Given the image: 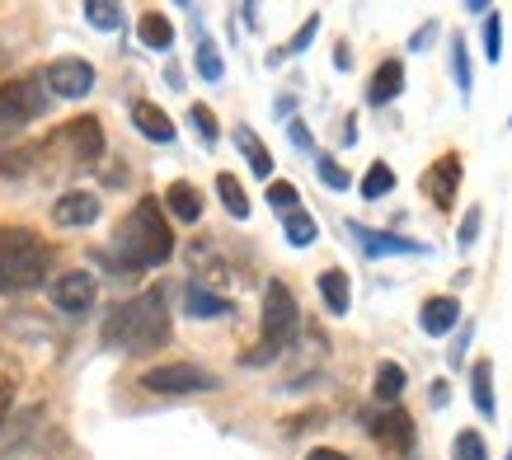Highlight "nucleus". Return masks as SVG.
Returning a JSON list of instances; mask_svg holds the SVG:
<instances>
[{
    "label": "nucleus",
    "instance_id": "a878e982",
    "mask_svg": "<svg viewBox=\"0 0 512 460\" xmlns=\"http://www.w3.org/2000/svg\"><path fill=\"white\" fill-rule=\"evenodd\" d=\"M85 24H94L99 33H118L123 29V5H109V0H85L80 5Z\"/></svg>",
    "mask_w": 512,
    "mask_h": 460
},
{
    "label": "nucleus",
    "instance_id": "a19ab883",
    "mask_svg": "<svg viewBox=\"0 0 512 460\" xmlns=\"http://www.w3.org/2000/svg\"><path fill=\"white\" fill-rule=\"evenodd\" d=\"M10 399H15V376H0V418H5L10 409H15Z\"/></svg>",
    "mask_w": 512,
    "mask_h": 460
},
{
    "label": "nucleus",
    "instance_id": "c756f323",
    "mask_svg": "<svg viewBox=\"0 0 512 460\" xmlns=\"http://www.w3.org/2000/svg\"><path fill=\"white\" fill-rule=\"evenodd\" d=\"M357 188H362V198H367V202H381L390 188H395V169H390L386 160H376V165L362 174V184H357Z\"/></svg>",
    "mask_w": 512,
    "mask_h": 460
},
{
    "label": "nucleus",
    "instance_id": "20e7f679",
    "mask_svg": "<svg viewBox=\"0 0 512 460\" xmlns=\"http://www.w3.org/2000/svg\"><path fill=\"white\" fill-rule=\"evenodd\" d=\"M301 334V310H296V296L287 282H268L264 292V334L259 343L249 348L240 362L245 367H268V362H278V353H287Z\"/></svg>",
    "mask_w": 512,
    "mask_h": 460
},
{
    "label": "nucleus",
    "instance_id": "7ed1b4c3",
    "mask_svg": "<svg viewBox=\"0 0 512 460\" xmlns=\"http://www.w3.org/2000/svg\"><path fill=\"white\" fill-rule=\"evenodd\" d=\"M52 273V245L24 226H0V296L38 292Z\"/></svg>",
    "mask_w": 512,
    "mask_h": 460
},
{
    "label": "nucleus",
    "instance_id": "f8f14e48",
    "mask_svg": "<svg viewBox=\"0 0 512 460\" xmlns=\"http://www.w3.org/2000/svg\"><path fill=\"white\" fill-rule=\"evenodd\" d=\"M47 296H52V306L62 310V315H85V310L94 306V296H99V287H94L90 273H62L52 287H47Z\"/></svg>",
    "mask_w": 512,
    "mask_h": 460
},
{
    "label": "nucleus",
    "instance_id": "e433bc0d",
    "mask_svg": "<svg viewBox=\"0 0 512 460\" xmlns=\"http://www.w3.org/2000/svg\"><path fill=\"white\" fill-rule=\"evenodd\" d=\"M484 57H489V62L503 57V19L498 15H484Z\"/></svg>",
    "mask_w": 512,
    "mask_h": 460
},
{
    "label": "nucleus",
    "instance_id": "473e14b6",
    "mask_svg": "<svg viewBox=\"0 0 512 460\" xmlns=\"http://www.w3.org/2000/svg\"><path fill=\"white\" fill-rule=\"evenodd\" d=\"M451 460H489V446L475 428H461L456 432V442H451Z\"/></svg>",
    "mask_w": 512,
    "mask_h": 460
},
{
    "label": "nucleus",
    "instance_id": "423d86ee",
    "mask_svg": "<svg viewBox=\"0 0 512 460\" xmlns=\"http://www.w3.org/2000/svg\"><path fill=\"white\" fill-rule=\"evenodd\" d=\"M357 423L367 428V437L376 446H386L395 456H414V446H419L414 442V418H409L404 404H372V409L357 414Z\"/></svg>",
    "mask_w": 512,
    "mask_h": 460
},
{
    "label": "nucleus",
    "instance_id": "ddd939ff",
    "mask_svg": "<svg viewBox=\"0 0 512 460\" xmlns=\"http://www.w3.org/2000/svg\"><path fill=\"white\" fill-rule=\"evenodd\" d=\"M94 221H99V193H90V188H71V193H62L52 202V226L80 230V226H94Z\"/></svg>",
    "mask_w": 512,
    "mask_h": 460
},
{
    "label": "nucleus",
    "instance_id": "1a4fd4ad",
    "mask_svg": "<svg viewBox=\"0 0 512 460\" xmlns=\"http://www.w3.org/2000/svg\"><path fill=\"white\" fill-rule=\"evenodd\" d=\"M348 235H353L367 259H414V254H428L423 240H409V235H395V230H372L348 221Z\"/></svg>",
    "mask_w": 512,
    "mask_h": 460
},
{
    "label": "nucleus",
    "instance_id": "4be33fe9",
    "mask_svg": "<svg viewBox=\"0 0 512 460\" xmlns=\"http://www.w3.org/2000/svg\"><path fill=\"white\" fill-rule=\"evenodd\" d=\"M235 146H240V155L249 160V169H254V174L268 184V174H273V155H268V146L259 141V132L240 123V127H235Z\"/></svg>",
    "mask_w": 512,
    "mask_h": 460
},
{
    "label": "nucleus",
    "instance_id": "79ce46f5",
    "mask_svg": "<svg viewBox=\"0 0 512 460\" xmlns=\"http://www.w3.org/2000/svg\"><path fill=\"white\" fill-rule=\"evenodd\" d=\"M433 38H437V24H423V29L414 33V38H409V47H414V52H423V47L433 43Z\"/></svg>",
    "mask_w": 512,
    "mask_h": 460
},
{
    "label": "nucleus",
    "instance_id": "49530a36",
    "mask_svg": "<svg viewBox=\"0 0 512 460\" xmlns=\"http://www.w3.org/2000/svg\"><path fill=\"white\" fill-rule=\"evenodd\" d=\"M508 460H512V451H508Z\"/></svg>",
    "mask_w": 512,
    "mask_h": 460
},
{
    "label": "nucleus",
    "instance_id": "ea45409f",
    "mask_svg": "<svg viewBox=\"0 0 512 460\" xmlns=\"http://www.w3.org/2000/svg\"><path fill=\"white\" fill-rule=\"evenodd\" d=\"M287 137H292L296 151H311V146H315V141H311V127H306V123H296V118L287 123Z\"/></svg>",
    "mask_w": 512,
    "mask_h": 460
},
{
    "label": "nucleus",
    "instance_id": "f03ea898",
    "mask_svg": "<svg viewBox=\"0 0 512 460\" xmlns=\"http://www.w3.org/2000/svg\"><path fill=\"white\" fill-rule=\"evenodd\" d=\"M113 254L127 273H141V268H160V263L174 259V230L165 221V202L160 198H141L132 212L118 221L113 230Z\"/></svg>",
    "mask_w": 512,
    "mask_h": 460
},
{
    "label": "nucleus",
    "instance_id": "37998d69",
    "mask_svg": "<svg viewBox=\"0 0 512 460\" xmlns=\"http://www.w3.org/2000/svg\"><path fill=\"white\" fill-rule=\"evenodd\" d=\"M306 460H348V456H343V451H334V446H315Z\"/></svg>",
    "mask_w": 512,
    "mask_h": 460
},
{
    "label": "nucleus",
    "instance_id": "9b49d317",
    "mask_svg": "<svg viewBox=\"0 0 512 460\" xmlns=\"http://www.w3.org/2000/svg\"><path fill=\"white\" fill-rule=\"evenodd\" d=\"M47 90L57 94V99H85L94 90V66L80 62V57H62V62H52L43 71Z\"/></svg>",
    "mask_w": 512,
    "mask_h": 460
},
{
    "label": "nucleus",
    "instance_id": "39448f33",
    "mask_svg": "<svg viewBox=\"0 0 512 460\" xmlns=\"http://www.w3.org/2000/svg\"><path fill=\"white\" fill-rule=\"evenodd\" d=\"M47 80L43 76H15L0 85V137L5 132H19V127H29L33 118H43L47 113Z\"/></svg>",
    "mask_w": 512,
    "mask_h": 460
},
{
    "label": "nucleus",
    "instance_id": "58836bf2",
    "mask_svg": "<svg viewBox=\"0 0 512 460\" xmlns=\"http://www.w3.org/2000/svg\"><path fill=\"white\" fill-rule=\"evenodd\" d=\"M470 338H475V324H461V334H456V343H451V367H461V357H466V348H470Z\"/></svg>",
    "mask_w": 512,
    "mask_h": 460
},
{
    "label": "nucleus",
    "instance_id": "72a5a7b5",
    "mask_svg": "<svg viewBox=\"0 0 512 460\" xmlns=\"http://www.w3.org/2000/svg\"><path fill=\"white\" fill-rule=\"evenodd\" d=\"M188 123L198 127V137H202V146H207V151L217 146L221 127H217V113H212V108H207V104H188Z\"/></svg>",
    "mask_w": 512,
    "mask_h": 460
},
{
    "label": "nucleus",
    "instance_id": "5701e85b",
    "mask_svg": "<svg viewBox=\"0 0 512 460\" xmlns=\"http://www.w3.org/2000/svg\"><path fill=\"white\" fill-rule=\"evenodd\" d=\"M137 38L151 52H170L174 47V24H170V15H160V10H146L141 15V24H137Z\"/></svg>",
    "mask_w": 512,
    "mask_h": 460
},
{
    "label": "nucleus",
    "instance_id": "c85d7f7f",
    "mask_svg": "<svg viewBox=\"0 0 512 460\" xmlns=\"http://www.w3.org/2000/svg\"><path fill=\"white\" fill-rule=\"evenodd\" d=\"M217 198H221V207H226L235 221H245L249 216V198H245V188H240L235 174H217Z\"/></svg>",
    "mask_w": 512,
    "mask_h": 460
},
{
    "label": "nucleus",
    "instance_id": "c9c22d12",
    "mask_svg": "<svg viewBox=\"0 0 512 460\" xmlns=\"http://www.w3.org/2000/svg\"><path fill=\"white\" fill-rule=\"evenodd\" d=\"M268 207H278L282 216H292V212H301V193L278 179V184H268Z\"/></svg>",
    "mask_w": 512,
    "mask_h": 460
},
{
    "label": "nucleus",
    "instance_id": "aec40b11",
    "mask_svg": "<svg viewBox=\"0 0 512 460\" xmlns=\"http://www.w3.org/2000/svg\"><path fill=\"white\" fill-rule=\"evenodd\" d=\"M315 287H320V301H325L329 315H339V320H343V315L353 310V282H348V273H343V268H325Z\"/></svg>",
    "mask_w": 512,
    "mask_h": 460
},
{
    "label": "nucleus",
    "instance_id": "4468645a",
    "mask_svg": "<svg viewBox=\"0 0 512 460\" xmlns=\"http://www.w3.org/2000/svg\"><path fill=\"white\" fill-rule=\"evenodd\" d=\"M188 268L202 277V287H231V277L240 273V268L221 254V245H212V240H207V245L198 240V245L188 249Z\"/></svg>",
    "mask_w": 512,
    "mask_h": 460
},
{
    "label": "nucleus",
    "instance_id": "a211bd4d",
    "mask_svg": "<svg viewBox=\"0 0 512 460\" xmlns=\"http://www.w3.org/2000/svg\"><path fill=\"white\" fill-rule=\"evenodd\" d=\"M132 127H137L146 141H156V146H170L174 141V123H170V113L156 104H146V99H137L132 104Z\"/></svg>",
    "mask_w": 512,
    "mask_h": 460
},
{
    "label": "nucleus",
    "instance_id": "f257e3e1",
    "mask_svg": "<svg viewBox=\"0 0 512 460\" xmlns=\"http://www.w3.org/2000/svg\"><path fill=\"white\" fill-rule=\"evenodd\" d=\"M165 343H170V292L165 287H146L141 296L118 301L104 315V348L146 357Z\"/></svg>",
    "mask_w": 512,
    "mask_h": 460
},
{
    "label": "nucleus",
    "instance_id": "2eb2a0df",
    "mask_svg": "<svg viewBox=\"0 0 512 460\" xmlns=\"http://www.w3.org/2000/svg\"><path fill=\"white\" fill-rule=\"evenodd\" d=\"M184 310H188V320H226V315H235V301L231 296H217L212 287H202V282H188Z\"/></svg>",
    "mask_w": 512,
    "mask_h": 460
},
{
    "label": "nucleus",
    "instance_id": "f704fd0d",
    "mask_svg": "<svg viewBox=\"0 0 512 460\" xmlns=\"http://www.w3.org/2000/svg\"><path fill=\"white\" fill-rule=\"evenodd\" d=\"M315 169H320V184L334 188V193H343V188H353V179H348V169H343L339 160H329V155H320V160H315Z\"/></svg>",
    "mask_w": 512,
    "mask_h": 460
},
{
    "label": "nucleus",
    "instance_id": "c03bdc74",
    "mask_svg": "<svg viewBox=\"0 0 512 460\" xmlns=\"http://www.w3.org/2000/svg\"><path fill=\"white\" fill-rule=\"evenodd\" d=\"M447 395H451L447 381H437V385H433V409H447Z\"/></svg>",
    "mask_w": 512,
    "mask_h": 460
},
{
    "label": "nucleus",
    "instance_id": "393cba45",
    "mask_svg": "<svg viewBox=\"0 0 512 460\" xmlns=\"http://www.w3.org/2000/svg\"><path fill=\"white\" fill-rule=\"evenodd\" d=\"M470 395H475L480 418L498 414V404H494V367H489V362H475V367H470Z\"/></svg>",
    "mask_w": 512,
    "mask_h": 460
},
{
    "label": "nucleus",
    "instance_id": "bb28decb",
    "mask_svg": "<svg viewBox=\"0 0 512 460\" xmlns=\"http://www.w3.org/2000/svg\"><path fill=\"white\" fill-rule=\"evenodd\" d=\"M282 235H287V245L292 249H306V245L320 240V226H315L311 212H292V216H282Z\"/></svg>",
    "mask_w": 512,
    "mask_h": 460
},
{
    "label": "nucleus",
    "instance_id": "0eeeda50",
    "mask_svg": "<svg viewBox=\"0 0 512 460\" xmlns=\"http://www.w3.org/2000/svg\"><path fill=\"white\" fill-rule=\"evenodd\" d=\"M141 390H151V395H198V390H217V376L202 371L198 362H165V367L141 371Z\"/></svg>",
    "mask_w": 512,
    "mask_h": 460
},
{
    "label": "nucleus",
    "instance_id": "6ab92c4d",
    "mask_svg": "<svg viewBox=\"0 0 512 460\" xmlns=\"http://www.w3.org/2000/svg\"><path fill=\"white\" fill-rule=\"evenodd\" d=\"M400 94H404V62L386 57V62L376 66L372 85H367V104H372V108H386L390 99H400Z\"/></svg>",
    "mask_w": 512,
    "mask_h": 460
},
{
    "label": "nucleus",
    "instance_id": "2f4dec72",
    "mask_svg": "<svg viewBox=\"0 0 512 460\" xmlns=\"http://www.w3.org/2000/svg\"><path fill=\"white\" fill-rule=\"evenodd\" d=\"M451 76H456V90L461 94L475 90V76H470V52H466V38H461V33L451 38Z\"/></svg>",
    "mask_w": 512,
    "mask_h": 460
},
{
    "label": "nucleus",
    "instance_id": "f3484780",
    "mask_svg": "<svg viewBox=\"0 0 512 460\" xmlns=\"http://www.w3.org/2000/svg\"><path fill=\"white\" fill-rule=\"evenodd\" d=\"M43 423V409H10L0 418V456H10L33 437V428Z\"/></svg>",
    "mask_w": 512,
    "mask_h": 460
},
{
    "label": "nucleus",
    "instance_id": "cd10ccee",
    "mask_svg": "<svg viewBox=\"0 0 512 460\" xmlns=\"http://www.w3.org/2000/svg\"><path fill=\"white\" fill-rule=\"evenodd\" d=\"M315 33H320V15H311L306 19V24H301V29L292 33V38H287V43L282 47H273V52H268V66H278L282 57H296V52H306V47L315 43Z\"/></svg>",
    "mask_w": 512,
    "mask_h": 460
},
{
    "label": "nucleus",
    "instance_id": "b1692460",
    "mask_svg": "<svg viewBox=\"0 0 512 460\" xmlns=\"http://www.w3.org/2000/svg\"><path fill=\"white\" fill-rule=\"evenodd\" d=\"M404 395V367L400 362H381L372 381V404H400Z\"/></svg>",
    "mask_w": 512,
    "mask_h": 460
},
{
    "label": "nucleus",
    "instance_id": "a18cd8bd",
    "mask_svg": "<svg viewBox=\"0 0 512 460\" xmlns=\"http://www.w3.org/2000/svg\"><path fill=\"white\" fill-rule=\"evenodd\" d=\"M334 66H339V71H348V66H353V62H348V47H334Z\"/></svg>",
    "mask_w": 512,
    "mask_h": 460
},
{
    "label": "nucleus",
    "instance_id": "4c0bfd02",
    "mask_svg": "<svg viewBox=\"0 0 512 460\" xmlns=\"http://www.w3.org/2000/svg\"><path fill=\"white\" fill-rule=\"evenodd\" d=\"M480 221H484L480 207H466V221H461V230H456V245L461 249L475 245V240H480Z\"/></svg>",
    "mask_w": 512,
    "mask_h": 460
},
{
    "label": "nucleus",
    "instance_id": "9d476101",
    "mask_svg": "<svg viewBox=\"0 0 512 460\" xmlns=\"http://www.w3.org/2000/svg\"><path fill=\"white\" fill-rule=\"evenodd\" d=\"M461 155L447 151V155H437L433 165L423 169V193H428V202H433L437 212H451L456 207V188H461Z\"/></svg>",
    "mask_w": 512,
    "mask_h": 460
},
{
    "label": "nucleus",
    "instance_id": "dca6fc26",
    "mask_svg": "<svg viewBox=\"0 0 512 460\" xmlns=\"http://www.w3.org/2000/svg\"><path fill=\"white\" fill-rule=\"evenodd\" d=\"M461 324V301L456 296H433V301H423V310H419V329L428 338H442V334H451Z\"/></svg>",
    "mask_w": 512,
    "mask_h": 460
},
{
    "label": "nucleus",
    "instance_id": "7c9ffc66",
    "mask_svg": "<svg viewBox=\"0 0 512 460\" xmlns=\"http://www.w3.org/2000/svg\"><path fill=\"white\" fill-rule=\"evenodd\" d=\"M193 66H198V76L212 80V85L226 76V66H221V52H217V43H212L207 33H198V52H193Z\"/></svg>",
    "mask_w": 512,
    "mask_h": 460
},
{
    "label": "nucleus",
    "instance_id": "6e6552de",
    "mask_svg": "<svg viewBox=\"0 0 512 460\" xmlns=\"http://www.w3.org/2000/svg\"><path fill=\"white\" fill-rule=\"evenodd\" d=\"M52 146H62L76 165H94V160H104V123H99L94 113H80V118H71L66 127H57Z\"/></svg>",
    "mask_w": 512,
    "mask_h": 460
},
{
    "label": "nucleus",
    "instance_id": "412c9836",
    "mask_svg": "<svg viewBox=\"0 0 512 460\" xmlns=\"http://www.w3.org/2000/svg\"><path fill=\"white\" fill-rule=\"evenodd\" d=\"M165 212L174 216V221H184V226H193V221H202V193L188 179H179V184L165 188Z\"/></svg>",
    "mask_w": 512,
    "mask_h": 460
}]
</instances>
